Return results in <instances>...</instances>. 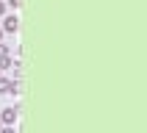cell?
Wrapping results in <instances>:
<instances>
[{
    "mask_svg": "<svg viewBox=\"0 0 147 133\" xmlns=\"http://www.w3.org/2000/svg\"><path fill=\"white\" fill-rule=\"evenodd\" d=\"M3 3H8V6H11V8H17V6H20V3H22V0H3Z\"/></svg>",
    "mask_w": 147,
    "mask_h": 133,
    "instance_id": "7",
    "label": "cell"
},
{
    "mask_svg": "<svg viewBox=\"0 0 147 133\" xmlns=\"http://www.w3.org/2000/svg\"><path fill=\"white\" fill-rule=\"evenodd\" d=\"M0 122H3V125H14V122H17V105L3 108V114H0Z\"/></svg>",
    "mask_w": 147,
    "mask_h": 133,
    "instance_id": "2",
    "label": "cell"
},
{
    "mask_svg": "<svg viewBox=\"0 0 147 133\" xmlns=\"http://www.w3.org/2000/svg\"><path fill=\"white\" fill-rule=\"evenodd\" d=\"M0 56H11V50H8V44H3V42H0Z\"/></svg>",
    "mask_w": 147,
    "mask_h": 133,
    "instance_id": "5",
    "label": "cell"
},
{
    "mask_svg": "<svg viewBox=\"0 0 147 133\" xmlns=\"http://www.w3.org/2000/svg\"><path fill=\"white\" fill-rule=\"evenodd\" d=\"M6 14V3H3V0H0V17Z\"/></svg>",
    "mask_w": 147,
    "mask_h": 133,
    "instance_id": "8",
    "label": "cell"
},
{
    "mask_svg": "<svg viewBox=\"0 0 147 133\" xmlns=\"http://www.w3.org/2000/svg\"><path fill=\"white\" fill-rule=\"evenodd\" d=\"M17 28H20L17 14H3V17H0V31H3V33H17Z\"/></svg>",
    "mask_w": 147,
    "mask_h": 133,
    "instance_id": "1",
    "label": "cell"
},
{
    "mask_svg": "<svg viewBox=\"0 0 147 133\" xmlns=\"http://www.w3.org/2000/svg\"><path fill=\"white\" fill-rule=\"evenodd\" d=\"M8 91H20V83H14V81H8V78H0V94H8Z\"/></svg>",
    "mask_w": 147,
    "mask_h": 133,
    "instance_id": "3",
    "label": "cell"
},
{
    "mask_svg": "<svg viewBox=\"0 0 147 133\" xmlns=\"http://www.w3.org/2000/svg\"><path fill=\"white\" fill-rule=\"evenodd\" d=\"M0 42H3V31H0Z\"/></svg>",
    "mask_w": 147,
    "mask_h": 133,
    "instance_id": "9",
    "label": "cell"
},
{
    "mask_svg": "<svg viewBox=\"0 0 147 133\" xmlns=\"http://www.w3.org/2000/svg\"><path fill=\"white\" fill-rule=\"evenodd\" d=\"M0 128H3V122H0Z\"/></svg>",
    "mask_w": 147,
    "mask_h": 133,
    "instance_id": "10",
    "label": "cell"
},
{
    "mask_svg": "<svg viewBox=\"0 0 147 133\" xmlns=\"http://www.w3.org/2000/svg\"><path fill=\"white\" fill-rule=\"evenodd\" d=\"M0 78H3V75H0Z\"/></svg>",
    "mask_w": 147,
    "mask_h": 133,
    "instance_id": "11",
    "label": "cell"
},
{
    "mask_svg": "<svg viewBox=\"0 0 147 133\" xmlns=\"http://www.w3.org/2000/svg\"><path fill=\"white\" fill-rule=\"evenodd\" d=\"M0 133H17V130H14V125H3V128H0Z\"/></svg>",
    "mask_w": 147,
    "mask_h": 133,
    "instance_id": "6",
    "label": "cell"
},
{
    "mask_svg": "<svg viewBox=\"0 0 147 133\" xmlns=\"http://www.w3.org/2000/svg\"><path fill=\"white\" fill-rule=\"evenodd\" d=\"M11 61H14L11 56H0V72H3V69H8V66H11Z\"/></svg>",
    "mask_w": 147,
    "mask_h": 133,
    "instance_id": "4",
    "label": "cell"
}]
</instances>
